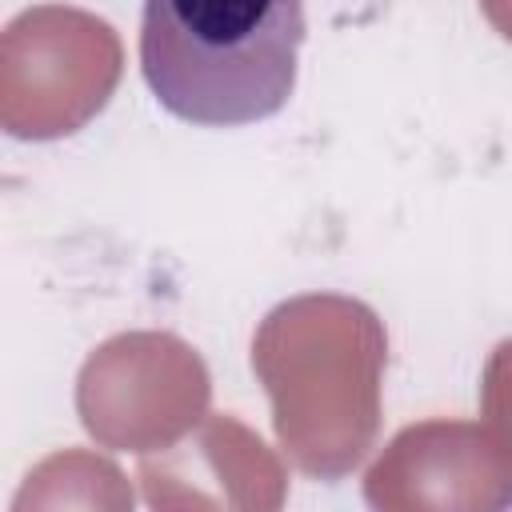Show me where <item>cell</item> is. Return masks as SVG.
<instances>
[{"instance_id":"obj_1","label":"cell","mask_w":512,"mask_h":512,"mask_svg":"<svg viewBox=\"0 0 512 512\" xmlns=\"http://www.w3.org/2000/svg\"><path fill=\"white\" fill-rule=\"evenodd\" d=\"M304 32L300 0H144L140 72L172 116L244 128L288 104Z\"/></svg>"}]
</instances>
